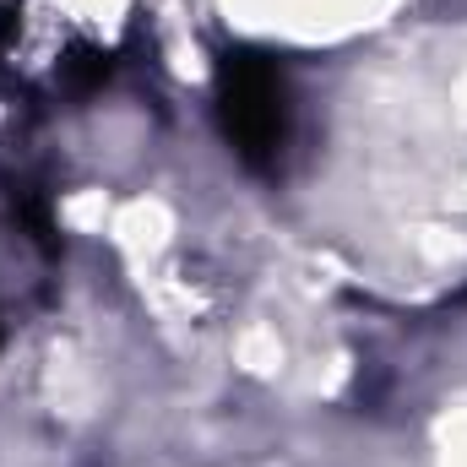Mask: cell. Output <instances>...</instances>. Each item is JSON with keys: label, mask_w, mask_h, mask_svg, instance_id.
<instances>
[{"label": "cell", "mask_w": 467, "mask_h": 467, "mask_svg": "<svg viewBox=\"0 0 467 467\" xmlns=\"http://www.w3.org/2000/svg\"><path fill=\"white\" fill-rule=\"evenodd\" d=\"M213 99H218V119L234 158L244 169H272L288 141V82L277 60L250 44L223 49L213 71Z\"/></svg>", "instance_id": "cell-1"}, {"label": "cell", "mask_w": 467, "mask_h": 467, "mask_svg": "<svg viewBox=\"0 0 467 467\" xmlns=\"http://www.w3.org/2000/svg\"><path fill=\"white\" fill-rule=\"evenodd\" d=\"M16 218L33 229V239H38L44 250H55V218H49V202H44L38 191H16Z\"/></svg>", "instance_id": "cell-3"}, {"label": "cell", "mask_w": 467, "mask_h": 467, "mask_svg": "<svg viewBox=\"0 0 467 467\" xmlns=\"http://www.w3.org/2000/svg\"><path fill=\"white\" fill-rule=\"evenodd\" d=\"M109 71H115V55L99 49V44H71L66 60H60V82H66L71 93H93V88H104Z\"/></svg>", "instance_id": "cell-2"}, {"label": "cell", "mask_w": 467, "mask_h": 467, "mask_svg": "<svg viewBox=\"0 0 467 467\" xmlns=\"http://www.w3.org/2000/svg\"><path fill=\"white\" fill-rule=\"evenodd\" d=\"M11 33H16V16H11V11H0V49L11 44Z\"/></svg>", "instance_id": "cell-4"}]
</instances>
